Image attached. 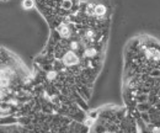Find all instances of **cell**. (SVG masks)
<instances>
[{"label": "cell", "instance_id": "cell-1", "mask_svg": "<svg viewBox=\"0 0 160 133\" xmlns=\"http://www.w3.org/2000/svg\"><path fill=\"white\" fill-rule=\"evenodd\" d=\"M36 5V0H22V8L26 10L32 9Z\"/></svg>", "mask_w": 160, "mask_h": 133}]
</instances>
